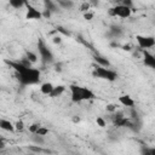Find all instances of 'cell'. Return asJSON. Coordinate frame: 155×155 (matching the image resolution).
I'll return each instance as SVG.
<instances>
[{
	"label": "cell",
	"instance_id": "cell-1",
	"mask_svg": "<svg viewBox=\"0 0 155 155\" xmlns=\"http://www.w3.org/2000/svg\"><path fill=\"white\" fill-rule=\"evenodd\" d=\"M5 63H7L11 68H13V70L16 71L17 79L22 85H35L39 82L40 80V71L35 68L31 67H27L24 65L21 61L18 62H13V61H5Z\"/></svg>",
	"mask_w": 155,
	"mask_h": 155
},
{
	"label": "cell",
	"instance_id": "cell-2",
	"mask_svg": "<svg viewBox=\"0 0 155 155\" xmlns=\"http://www.w3.org/2000/svg\"><path fill=\"white\" fill-rule=\"evenodd\" d=\"M92 75L94 78H98V79H103V80H107V81H115L117 79V74L109 69V68H104V67H99V65H96L93 71H92Z\"/></svg>",
	"mask_w": 155,
	"mask_h": 155
},
{
	"label": "cell",
	"instance_id": "cell-3",
	"mask_svg": "<svg viewBox=\"0 0 155 155\" xmlns=\"http://www.w3.org/2000/svg\"><path fill=\"white\" fill-rule=\"evenodd\" d=\"M38 50H39V53H40V57H41V61L44 64L53 62V53L51 52V50L46 46V44L41 39L38 40Z\"/></svg>",
	"mask_w": 155,
	"mask_h": 155
},
{
	"label": "cell",
	"instance_id": "cell-4",
	"mask_svg": "<svg viewBox=\"0 0 155 155\" xmlns=\"http://www.w3.org/2000/svg\"><path fill=\"white\" fill-rule=\"evenodd\" d=\"M131 12H132V8L130 7H126L121 4L119 5H115L114 7L109 8L108 13L113 17H120V18H128L131 16Z\"/></svg>",
	"mask_w": 155,
	"mask_h": 155
},
{
	"label": "cell",
	"instance_id": "cell-5",
	"mask_svg": "<svg viewBox=\"0 0 155 155\" xmlns=\"http://www.w3.org/2000/svg\"><path fill=\"white\" fill-rule=\"evenodd\" d=\"M136 40L138 46L142 50H147V48H151L155 46V38L153 36H147V35H136Z\"/></svg>",
	"mask_w": 155,
	"mask_h": 155
},
{
	"label": "cell",
	"instance_id": "cell-6",
	"mask_svg": "<svg viewBox=\"0 0 155 155\" xmlns=\"http://www.w3.org/2000/svg\"><path fill=\"white\" fill-rule=\"evenodd\" d=\"M25 18L29 21H35V19H41L42 18V12L39 11L36 7H34L33 5H30L28 1H25Z\"/></svg>",
	"mask_w": 155,
	"mask_h": 155
},
{
	"label": "cell",
	"instance_id": "cell-7",
	"mask_svg": "<svg viewBox=\"0 0 155 155\" xmlns=\"http://www.w3.org/2000/svg\"><path fill=\"white\" fill-rule=\"evenodd\" d=\"M69 88H70V92H71V101H73L74 103L82 102V94H81L82 86L70 85V86H69Z\"/></svg>",
	"mask_w": 155,
	"mask_h": 155
},
{
	"label": "cell",
	"instance_id": "cell-8",
	"mask_svg": "<svg viewBox=\"0 0 155 155\" xmlns=\"http://www.w3.org/2000/svg\"><path fill=\"white\" fill-rule=\"evenodd\" d=\"M142 52H143V63H144V65H147L151 69H155V54H151L147 50H142Z\"/></svg>",
	"mask_w": 155,
	"mask_h": 155
},
{
	"label": "cell",
	"instance_id": "cell-9",
	"mask_svg": "<svg viewBox=\"0 0 155 155\" xmlns=\"http://www.w3.org/2000/svg\"><path fill=\"white\" fill-rule=\"evenodd\" d=\"M119 102H120L124 107H128V108H133V107H134V101H133L132 97H130L128 94H125V96L119 97Z\"/></svg>",
	"mask_w": 155,
	"mask_h": 155
},
{
	"label": "cell",
	"instance_id": "cell-10",
	"mask_svg": "<svg viewBox=\"0 0 155 155\" xmlns=\"http://www.w3.org/2000/svg\"><path fill=\"white\" fill-rule=\"evenodd\" d=\"M0 128L4 130V131H7V132H13L16 130L15 125L8 121V120H5V119H1L0 120Z\"/></svg>",
	"mask_w": 155,
	"mask_h": 155
},
{
	"label": "cell",
	"instance_id": "cell-11",
	"mask_svg": "<svg viewBox=\"0 0 155 155\" xmlns=\"http://www.w3.org/2000/svg\"><path fill=\"white\" fill-rule=\"evenodd\" d=\"M109 35L111 38H120L122 35V28L119 27V25H111L110 29H109Z\"/></svg>",
	"mask_w": 155,
	"mask_h": 155
},
{
	"label": "cell",
	"instance_id": "cell-12",
	"mask_svg": "<svg viewBox=\"0 0 155 155\" xmlns=\"http://www.w3.org/2000/svg\"><path fill=\"white\" fill-rule=\"evenodd\" d=\"M53 88H54V86H53L51 82H44V84L40 86L41 93H42V94H47V96H50V94L52 93Z\"/></svg>",
	"mask_w": 155,
	"mask_h": 155
},
{
	"label": "cell",
	"instance_id": "cell-13",
	"mask_svg": "<svg viewBox=\"0 0 155 155\" xmlns=\"http://www.w3.org/2000/svg\"><path fill=\"white\" fill-rule=\"evenodd\" d=\"M93 59H94V62L97 63V65H99V67H104V68H108V67L110 65V62H109L107 58L102 57V56H98V54H96V56L93 57Z\"/></svg>",
	"mask_w": 155,
	"mask_h": 155
},
{
	"label": "cell",
	"instance_id": "cell-14",
	"mask_svg": "<svg viewBox=\"0 0 155 155\" xmlns=\"http://www.w3.org/2000/svg\"><path fill=\"white\" fill-rule=\"evenodd\" d=\"M81 94H82V101H90V99H93L96 97L94 93L90 88H87V87H82Z\"/></svg>",
	"mask_w": 155,
	"mask_h": 155
},
{
	"label": "cell",
	"instance_id": "cell-15",
	"mask_svg": "<svg viewBox=\"0 0 155 155\" xmlns=\"http://www.w3.org/2000/svg\"><path fill=\"white\" fill-rule=\"evenodd\" d=\"M65 91V86H63V85H58V86H54V88H53V91H52V93L50 94V97L51 98H56V97H59L61 94H63V92Z\"/></svg>",
	"mask_w": 155,
	"mask_h": 155
},
{
	"label": "cell",
	"instance_id": "cell-16",
	"mask_svg": "<svg viewBox=\"0 0 155 155\" xmlns=\"http://www.w3.org/2000/svg\"><path fill=\"white\" fill-rule=\"evenodd\" d=\"M44 5H45V10H48L51 13H52V12H58V6H57V4L53 2V1H51V0L45 1Z\"/></svg>",
	"mask_w": 155,
	"mask_h": 155
},
{
	"label": "cell",
	"instance_id": "cell-17",
	"mask_svg": "<svg viewBox=\"0 0 155 155\" xmlns=\"http://www.w3.org/2000/svg\"><path fill=\"white\" fill-rule=\"evenodd\" d=\"M10 6L18 10V8L25 6V1H23V0H10Z\"/></svg>",
	"mask_w": 155,
	"mask_h": 155
},
{
	"label": "cell",
	"instance_id": "cell-18",
	"mask_svg": "<svg viewBox=\"0 0 155 155\" xmlns=\"http://www.w3.org/2000/svg\"><path fill=\"white\" fill-rule=\"evenodd\" d=\"M58 6L63 8H71L74 6V2L71 0H58Z\"/></svg>",
	"mask_w": 155,
	"mask_h": 155
},
{
	"label": "cell",
	"instance_id": "cell-19",
	"mask_svg": "<svg viewBox=\"0 0 155 155\" xmlns=\"http://www.w3.org/2000/svg\"><path fill=\"white\" fill-rule=\"evenodd\" d=\"M25 58H27L30 63H36V61H38V56H36L34 52H31V51H27Z\"/></svg>",
	"mask_w": 155,
	"mask_h": 155
},
{
	"label": "cell",
	"instance_id": "cell-20",
	"mask_svg": "<svg viewBox=\"0 0 155 155\" xmlns=\"http://www.w3.org/2000/svg\"><path fill=\"white\" fill-rule=\"evenodd\" d=\"M31 140L35 143V145H42L45 143V139L42 136H39V134H34L31 137Z\"/></svg>",
	"mask_w": 155,
	"mask_h": 155
},
{
	"label": "cell",
	"instance_id": "cell-21",
	"mask_svg": "<svg viewBox=\"0 0 155 155\" xmlns=\"http://www.w3.org/2000/svg\"><path fill=\"white\" fill-rule=\"evenodd\" d=\"M28 149H29L30 151H33V153H50L48 150L42 149L41 145H29Z\"/></svg>",
	"mask_w": 155,
	"mask_h": 155
},
{
	"label": "cell",
	"instance_id": "cell-22",
	"mask_svg": "<svg viewBox=\"0 0 155 155\" xmlns=\"http://www.w3.org/2000/svg\"><path fill=\"white\" fill-rule=\"evenodd\" d=\"M40 127H41V125H40V124H31V125L29 126V132H30V133H33V134H35Z\"/></svg>",
	"mask_w": 155,
	"mask_h": 155
},
{
	"label": "cell",
	"instance_id": "cell-23",
	"mask_svg": "<svg viewBox=\"0 0 155 155\" xmlns=\"http://www.w3.org/2000/svg\"><path fill=\"white\" fill-rule=\"evenodd\" d=\"M150 150H151V148H149L147 145H142L140 147V155H150Z\"/></svg>",
	"mask_w": 155,
	"mask_h": 155
},
{
	"label": "cell",
	"instance_id": "cell-24",
	"mask_svg": "<svg viewBox=\"0 0 155 155\" xmlns=\"http://www.w3.org/2000/svg\"><path fill=\"white\" fill-rule=\"evenodd\" d=\"M48 133V128H46V127H44V126H41L39 130H38V132L35 133V134H39V136H46Z\"/></svg>",
	"mask_w": 155,
	"mask_h": 155
},
{
	"label": "cell",
	"instance_id": "cell-25",
	"mask_svg": "<svg viewBox=\"0 0 155 155\" xmlns=\"http://www.w3.org/2000/svg\"><path fill=\"white\" fill-rule=\"evenodd\" d=\"M96 122H97V125H98L99 127H102V128H103V127H105V125H107V124H105V121H104V119H103V117H101V116H98V117L96 119Z\"/></svg>",
	"mask_w": 155,
	"mask_h": 155
},
{
	"label": "cell",
	"instance_id": "cell-26",
	"mask_svg": "<svg viewBox=\"0 0 155 155\" xmlns=\"http://www.w3.org/2000/svg\"><path fill=\"white\" fill-rule=\"evenodd\" d=\"M131 117H132L133 121L138 120V113H137V110L134 108H131Z\"/></svg>",
	"mask_w": 155,
	"mask_h": 155
},
{
	"label": "cell",
	"instance_id": "cell-27",
	"mask_svg": "<svg viewBox=\"0 0 155 155\" xmlns=\"http://www.w3.org/2000/svg\"><path fill=\"white\" fill-rule=\"evenodd\" d=\"M15 127H16L17 131H23V128H24V124H23V121H17V122L15 124Z\"/></svg>",
	"mask_w": 155,
	"mask_h": 155
},
{
	"label": "cell",
	"instance_id": "cell-28",
	"mask_svg": "<svg viewBox=\"0 0 155 155\" xmlns=\"http://www.w3.org/2000/svg\"><path fill=\"white\" fill-rule=\"evenodd\" d=\"M90 6H91L90 2H82L81 6H80V10H81V11H85V13H86V11L90 8Z\"/></svg>",
	"mask_w": 155,
	"mask_h": 155
},
{
	"label": "cell",
	"instance_id": "cell-29",
	"mask_svg": "<svg viewBox=\"0 0 155 155\" xmlns=\"http://www.w3.org/2000/svg\"><path fill=\"white\" fill-rule=\"evenodd\" d=\"M121 5H124V6H126V7H130V8H132V6H133V2H132L131 0H122V1H121Z\"/></svg>",
	"mask_w": 155,
	"mask_h": 155
},
{
	"label": "cell",
	"instance_id": "cell-30",
	"mask_svg": "<svg viewBox=\"0 0 155 155\" xmlns=\"http://www.w3.org/2000/svg\"><path fill=\"white\" fill-rule=\"evenodd\" d=\"M107 110L110 111V113H115V111H116V105H114V104H108V105H107Z\"/></svg>",
	"mask_w": 155,
	"mask_h": 155
},
{
	"label": "cell",
	"instance_id": "cell-31",
	"mask_svg": "<svg viewBox=\"0 0 155 155\" xmlns=\"http://www.w3.org/2000/svg\"><path fill=\"white\" fill-rule=\"evenodd\" d=\"M84 18L87 19V21H91V19L93 18V13H92V12H86V13L84 15Z\"/></svg>",
	"mask_w": 155,
	"mask_h": 155
},
{
	"label": "cell",
	"instance_id": "cell-32",
	"mask_svg": "<svg viewBox=\"0 0 155 155\" xmlns=\"http://www.w3.org/2000/svg\"><path fill=\"white\" fill-rule=\"evenodd\" d=\"M57 31H61V33H63L64 35H70L69 31H68V30H64V28H62V27H57Z\"/></svg>",
	"mask_w": 155,
	"mask_h": 155
},
{
	"label": "cell",
	"instance_id": "cell-33",
	"mask_svg": "<svg viewBox=\"0 0 155 155\" xmlns=\"http://www.w3.org/2000/svg\"><path fill=\"white\" fill-rule=\"evenodd\" d=\"M51 16V12L48 11V10H44V12H42V17H45V18H48Z\"/></svg>",
	"mask_w": 155,
	"mask_h": 155
},
{
	"label": "cell",
	"instance_id": "cell-34",
	"mask_svg": "<svg viewBox=\"0 0 155 155\" xmlns=\"http://www.w3.org/2000/svg\"><path fill=\"white\" fill-rule=\"evenodd\" d=\"M5 145H6V144H5V139H4V138H0V149L2 150V149L5 148Z\"/></svg>",
	"mask_w": 155,
	"mask_h": 155
},
{
	"label": "cell",
	"instance_id": "cell-35",
	"mask_svg": "<svg viewBox=\"0 0 155 155\" xmlns=\"http://www.w3.org/2000/svg\"><path fill=\"white\" fill-rule=\"evenodd\" d=\"M61 41H62V39H61L59 36H54V38H53V42H54V44H61Z\"/></svg>",
	"mask_w": 155,
	"mask_h": 155
},
{
	"label": "cell",
	"instance_id": "cell-36",
	"mask_svg": "<svg viewBox=\"0 0 155 155\" xmlns=\"http://www.w3.org/2000/svg\"><path fill=\"white\" fill-rule=\"evenodd\" d=\"M150 155H155V148H151V150H150Z\"/></svg>",
	"mask_w": 155,
	"mask_h": 155
},
{
	"label": "cell",
	"instance_id": "cell-37",
	"mask_svg": "<svg viewBox=\"0 0 155 155\" xmlns=\"http://www.w3.org/2000/svg\"><path fill=\"white\" fill-rule=\"evenodd\" d=\"M124 50H127V51H128V50H130V46H128V45H127V46H124Z\"/></svg>",
	"mask_w": 155,
	"mask_h": 155
}]
</instances>
